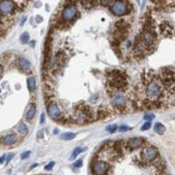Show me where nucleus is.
Returning a JSON list of instances; mask_svg holds the SVG:
<instances>
[{"label": "nucleus", "mask_w": 175, "mask_h": 175, "mask_svg": "<svg viewBox=\"0 0 175 175\" xmlns=\"http://www.w3.org/2000/svg\"><path fill=\"white\" fill-rule=\"evenodd\" d=\"M145 85V95H146V99L150 100L152 102L160 100L163 94V89H162V84L160 83L159 79L155 75L152 80L144 84Z\"/></svg>", "instance_id": "obj_1"}, {"label": "nucleus", "mask_w": 175, "mask_h": 175, "mask_svg": "<svg viewBox=\"0 0 175 175\" xmlns=\"http://www.w3.org/2000/svg\"><path fill=\"white\" fill-rule=\"evenodd\" d=\"M108 77V83L113 89L121 90V89H125L127 87L128 81L125 72L120 71V70H112L109 72Z\"/></svg>", "instance_id": "obj_2"}, {"label": "nucleus", "mask_w": 175, "mask_h": 175, "mask_svg": "<svg viewBox=\"0 0 175 175\" xmlns=\"http://www.w3.org/2000/svg\"><path fill=\"white\" fill-rule=\"evenodd\" d=\"M110 11L115 16H124L132 11V6L127 0H115L111 4Z\"/></svg>", "instance_id": "obj_3"}, {"label": "nucleus", "mask_w": 175, "mask_h": 175, "mask_svg": "<svg viewBox=\"0 0 175 175\" xmlns=\"http://www.w3.org/2000/svg\"><path fill=\"white\" fill-rule=\"evenodd\" d=\"M111 103L116 110L123 112L127 106V98L120 92H114L111 96Z\"/></svg>", "instance_id": "obj_4"}, {"label": "nucleus", "mask_w": 175, "mask_h": 175, "mask_svg": "<svg viewBox=\"0 0 175 175\" xmlns=\"http://www.w3.org/2000/svg\"><path fill=\"white\" fill-rule=\"evenodd\" d=\"M77 9L74 4H68L66 6L64 9H62L61 12V18L64 19L65 22L69 23V22H72L73 19L76 17L77 15Z\"/></svg>", "instance_id": "obj_5"}, {"label": "nucleus", "mask_w": 175, "mask_h": 175, "mask_svg": "<svg viewBox=\"0 0 175 175\" xmlns=\"http://www.w3.org/2000/svg\"><path fill=\"white\" fill-rule=\"evenodd\" d=\"M141 157L145 162H153L156 160L158 157V150L156 147L154 146H147L144 147L143 150L141 152Z\"/></svg>", "instance_id": "obj_6"}, {"label": "nucleus", "mask_w": 175, "mask_h": 175, "mask_svg": "<svg viewBox=\"0 0 175 175\" xmlns=\"http://www.w3.org/2000/svg\"><path fill=\"white\" fill-rule=\"evenodd\" d=\"M109 169H110V166H109L108 162L101 161V160L95 161L91 167L92 174L94 175H105L108 173Z\"/></svg>", "instance_id": "obj_7"}, {"label": "nucleus", "mask_w": 175, "mask_h": 175, "mask_svg": "<svg viewBox=\"0 0 175 175\" xmlns=\"http://www.w3.org/2000/svg\"><path fill=\"white\" fill-rule=\"evenodd\" d=\"M15 3L13 0H1L0 1V14L1 15H10L15 11Z\"/></svg>", "instance_id": "obj_8"}, {"label": "nucleus", "mask_w": 175, "mask_h": 175, "mask_svg": "<svg viewBox=\"0 0 175 175\" xmlns=\"http://www.w3.org/2000/svg\"><path fill=\"white\" fill-rule=\"evenodd\" d=\"M159 31L166 38H171L175 35V29L173 25L169 22H162L159 25Z\"/></svg>", "instance_id": "obj_9"}, {"label": "nucleus", "mask_w": 175, "mask_h": 175, "mask_svg": "<svg viewBox=\"0 0 175 175\" xmlns=\"http://www.w3.org/2000/svg\"><path fill=\"white\" fill-rule=\"evenodd\" d=\"M47 113L48 116L54 120H58L61 118V111L55 102H51L47 105Z\"/></svg>", "instance_id": "obj_10"}, {"label": "nucleus", "mask_w": 175, "mask_h": 175, "mask_svg": "<svg viewBox=\"0 0 175 175\" xmlns=\"http://www.w3.org/2000/svg\"><path fill=\"white\" fill-rule=\"evenodd\" d=\"M145 140L143 138H131L130 140H128L127 142V148L129 150H134V149H138V148H140L141 146H143V144H144Z\"/></svg>", "instance_id": "obj_11"}, {"label": "nucleus", "mask_w": 175, "mask_h": 175, "mask_svg": "<svg viewBox=\"0 0 175 175\" xmlns=\"http://www.w3.org/2000/svg\"><path fill=\"white\" fill-rule=\"evenodd\" d=\"M17 142V135L14 134V133H10V134L4 135L3 138L1 139V143L7 146H11V145H14Z\"/></svg>", "instance_id": "obj_12"}, {"label": "nucleus", "mask_w": 175, "mask_h": 175, "mask_svg": "<svg viewBox=\"0 0 175 175\" xmlns=\"http://www.w3.org/2000/svg\"><path fill=\"white\" fill-rule=\"evenodd\" d=\"M17 65H18L19 69L23 70V71H25V72H28V71H30V70H31V64L28 61L27 59H26V58H24V57H19L18 58V59H17Z\"/></svg>", "instance_id": "obj_13"}, {"label": "nucleus", "mask_w": 175, "mask_h": 175, "mask_svg": "<svg viewBox=\"0 0 175 175\" xmlns=\"http://www.w3.org/2000/svg\"><path fill=\"white\" fill-rule=\"evenodd\" d=\"M36 112H37V108H36V104L31 103L30 105L28 106V109H27V112H26L25 118H26V119H27L28 121H30L33 117H35Z\"/></svg>", "instance_id": "obj_14"}, {"label": "nucleus", "mask_w": 175, "mask_h": 175, "mask_svg": "<svg viewBox=\"0 0 175 175\" xmlns=\"http://www.w3.org/2000/svg\"><path fill=\"white\" fill-rule=\"evenodd\" d=\"M80 2H81L82 7H83L84 9L89 10V9H92L94 7L97 6L98 0H80Z\"/></svg>", "instance_id": "obj_15"}, {"label": "nucleus", "mask_w": 175, "mask_h": 175, "mask_svg": "<svg viewBox=\"0 0 175 175\" xmlns=\"http://www.w3.org/2000/svg\"><path fill=\"white\" fill-rule=\"evenodd\" d=\"M27 87H28V90L30 92H33L36 90L37 83H36V79L33 76H30L27 79Z\"/></svg>", "instance_id": "obj_16"}, {"label": "nucleus", "mask_w": 175, "mask_h": 175, "mask_svg": "<svg viewBox=\"0 0 175 175\" xmlns=\"http://www.w3.org/2000/svg\"><path fill=\"white\" fill-rule=\"evenodd\" d=\"M109 115H110V113H109V111L105 108H99L98 112H97V118L98 119H104Z\"/></svg>", "instance_id": "obj_17"}, {"label": "nucleus", "mask_w": 175, "mask_h": 175, "mask_svg": "<svg viewBox=\"0 0 175 175\" xmlns=\"http://www.w3.org/2000/svg\"><path fill=\"white\" fill-rule=\"evenodd\" d=\"M55 60H56V65H58L59 67H61L62 65H64L66 58H65V54L62 52H58L57 54H56V57H55Z\"/></svg>", "instance_id": "obj_18"}, {"label": "nucleus", "mask_w": 175, "mask_h": 175, "mask_svg": "<svg viewBox=\"0 0 175 175\" xmlns=\"http://www.w3.org/2000/svg\"><path fill=\"white\" fill-rule=\"evenodd\" d=\"M154 130H155V132L158 133V134H163L164 131H166V127H164L161 123H156L154 126Z\"/></svg>", "instance_id": "obj_19"}, {"label": "nucleus", "mask_w": 175, "mask_h": 175, "mask_svg": "<svg viewBox=\"0 0 175 175\" xmlns=\"http://www.w3.org/2000/svg\"><path fill=\"white\" fill-rule=\"evenodd\" d=\"M17 131H18L19 134L23 135V137H25V135L28 133V128L24 123H21L18 125V127H17Z\"/></svg>", "instance_id": "obj_20"}, {"label": "nucleus", "mask_w": 175, "mask_h": 175, "mask_svg": "<svg viewBox=\"0 0 175 175\" xmlns=\"http://www.w3.org/2000/svg\"><path fill=\"white\" fill-rule=\"evenodd\" d=\"M76 137V134L73 132H65L61 134V140H66V141H69V140H73V139Z\"/></svg>", "instance_id": "obj_21"}, {"label": "nucleus", "mask_w": 175, "mask_h": 175, "mask_svg": "<svg viewBox=\"0 0 175 175\" xmlns=\"http://www.w3.org/2000/svg\"><path fill=\"white\" fill-rule=\"evenodd\" d=\"M83 150H86V148H81V147H76L75 149L73 150V153H72L71 157H70V160H74L75 158H76L77 156H79L80 154H81Z\"/></svg>", "instance_id": "obj_22"}, {"label": "nucleus", "mask_w": 175, "mask_h": 175, "mask_svg": "<svg viewBox=\"0 0 175 175\" xmlns=\"http://www.w3.org/2000/svg\"><path fill=\"white\" fill-rule=\"evenodd\" d=\"M21 42L23 44H27L29 42V33L28 32H24L23 35L21 36Z\"/></svg>", "instance_id": "obj_23"}, {"label": "nucleus", "mask_w": 175, "mask_h": 175, "mask_svg": "<svg viewBox=\"0 0 175 175\" xmlns=\"http://www.w3.org/2000/svg\"><path fill=\"white\" fill-rule=\"evenodd\" d=\"M99 2H100L101 6H103V7H109V6H111V4L113 3L114 0H99Z\"/></svg>", "instance_id": "obj_24"}, {"label": "nucleus", "mask_w": 175, "mask_h": 175, "mask_svg": "<svg viewBox=\"0 0 175 175\" xmlns=\"http://www.w3.org/2000/svg\"><path fill=\"white\" fill-rule=\"evenodd\" d=\"M117 128H118L117 125H111V126H109V127H106V131L113 133V132H115V131L117 130Z\"/></svg>", "instance_id": "obj_25"}, {"label": "nucleus", "mask_w": 175, "mask_h": 175, "mask_svg": "<svg viewBox=\"0 0 175 175\" xmlns=\"http://www.w3.org/2000/svg\"><path fill=\"white\" fill-rule=\"evenodd\" d=\"M74 168H76V169H80V168H82L83 167V159H79V160H76V161L74 162Z\"/></svg>", "instance_id": "obj_26"}, {"label": "nucleus", "mask_w": 175, "mask_h": 175, "mask_svg": "<svg viewBox=\"0 0 175 175\" xmlns=\"http://www.w3.org/2000/svg\"><path fill=\"white\" fill-rule=\"evenodd\" d=\"M150 127H152V124H150V121H146V123H145L144 125H143L142 127H141V130H142V131L148 130Z\"/></svg>", "instance_id": "obj_27"}, {"label": "nucleus", "mask_w": 175, "mask_h": 175, "mask_svg": "<svg viewBox=\"0 0 175 175\" xmlns=\"http://www.w3.org/2000/svg\"><path fill=\"white\" fill-rule=\"evenodd\" d=\"M117 130L119 131V132H125V131L130 130V128L128 127V126H126V125H123V126H120V127H118Z\"/></svg>", "instance_id": "obj_28"}, {"label": "nucleus", "mask_w": 175, "mask_h": 175, "mask_svg": "<svg viewBox=\"0 0 175 175\" xmlns=\"http://www.w3.org/2000/svg\"><path fill=\"white\" fill-rule=\"evenodd\" d=\"M154 118H155V115H154V114H145V116H144V119L147 120V121L153 120Z\"/></svg>", "instance_id": "obj_29"}, {"label": "nucleus", "mask_w": 175, "mask_h": 175, "mask_svg": "<svg viewBox=\"0 0 175 175\" xmlns=\"http://www.w3.org/2000/svg\"><path fill=\"white\" fill-rule=\"evenodd\" d=\"M54 166H55V162H50L47 166L44 167V170H45V171H51V170L54 168Z\"/></svg>", "instance_id": "obj_30"}, {"label": "nucleus", "mask_w": 175, "mask_h": 175, "mask_svg": "<svg viewBox=\"0 0 175 175\" xmlns=\"http://www.w3.org/2000/svg\"><path fill=\"white\" fill-rule=\"evenodd\" d=\"M30 154H31V152H25V153H23V154L21 155V159H26V158H28L29 156H30Z\"/></svg>", "instance_id": "obj_31"}, {"label": "nucleus", "mask_w": 175, "mask_h": 175, "mask_svg": "<svg viewBox=\"0 0 175 175\" xmlns=\"http://www.w3.org/2000/svg\"><path fill=\"white\" fill-rule=\"evenodd\" d=\"M14 157V154H9V155H7V157H6V164H8L10 161H11V159L12 158Z\"/></svg>", "instance_id": "obj_32"}, {"label": "nucleus", "mask_w": 175, "mask_h": 175, "mask_svg": "<svg viewBox=\"0 0 175 175\" xmlns=\"http://www.w3.org/2000/svg\"><path fill=\"white\" fill-rule=\"evenodd\" d=\"M45 121V114L42 113L41 114V118H40V124H44Z\"/></svg>", "instance_id": "obj_33"}, {"label": "nucleus", "mask_w": 175, "mask_h": 175, "mask_svg": "<svg viewBox=\"0 0 175 175\" xmlns=\"http://www.w3.org/2000/svg\"><path fill=\"white\" fill-rule=\"evenodd\" d=\"M3 71H4V68L3 66H2L1 64H0V79L2 77V75H3Z\"/></svg>", "instance_id": "obj_34"}, {"label": "nucleus", "mask_w": 175, "mask_h": 175, "mask_svg": "<svg viewBox=\"0 0 175 175\" xmlns=\"http://www.w3.org/2000/svg\"><path fill=\"white\" fill-rule=\"evenodd\" d=\"M6 157H7V155H3L2 157H0V163H3V162L6 161Z\"/></svg>", "instance_id": "obj_35"}, {"label": "nucleus", "mask_w": 175, "mask_h": 175, "mask_svg": "<svg viewBox=\"0 0 175 175\" xmlns=\"http://www.w3.org/2000/svg\"><path fill=\"white\" fill-rule=\"evenodd\" d=\"M36 21H37V23H41V22H42L43 21V18L42 17H41V16H37V17H36Z\"/></svg>", "instance_id": "obj_36"}, {"label": "nucleus", "mask_w": 175, "mask_h": 175, "mask_svg": "<svg viewBox=\"0 0 175 175\" xmlns=\"http://www.w3.org/2000/svg\"><path fill=\"white\" fill-rule=\"evenodd\" d=\"M26 19H27V18H26V17H24L23 19H22V22H21V26H23V25H24V24H25Z\"/></svg>", "instance_id": "obj_37"}, {"label": "nucleus", "mask_w": 175, "mask_h": 175, "mask_svg": "<svg viewBox=\"0 0 175 175\" xmlns=\"http://www.w3.org/2000/svg\"><path fill=\"white\" fill-rule=\"evenodd\" d=\"M35 7H36V8H40V7H41V2H37V3L35 4Z\"/></svg>", "instance_id": "obj_38"}, {"label": "nucleus", "mask_w": 175, "mask_h": 175, "mask_svg": "<svg viewBox=\"0 0 175 175\" xmlns=\"http://www.w3.org/2000/svg\"><path fill=\"white\" fill-rule=\"evenodd\" d=\"M38 137L39 138H42L43 137V132H42V131H40V132L38 133Z\"/></svg>", "instance_id": "obj_39"}, {"label": "nucleus", "mask_w": 175, "mask_h": 175, "mask_svg": "<svg viewBox=\"0 0 175 175\" xmlns=\"http://www.w3.org/2000/svg\"><path fill=\"white\" fill-rule=\"evenodd\" d=\"M36 167H38V163H35V164H32V166L30 167V170H32L33 168H36Z\"/></svg>", "instance_id": "obj_40"}, {"label": "nucleus", "mask_w": 175, "mask_h": 175, "mask_svg": "<svg viewBox=\"0 0 175 175\" xmlns=\"http://www.w3.org/2000/svg\"><path fill=\"white\" fill-rule=\"evenodd\" d=\"M58 132H59V131H58V129H55V130H54V133H55V134H57Z\"/></svg>", "instance_id": "obj_41"}, {"label": "nucleus", "mask_w": 175, "mask_h": 175, "mask_svg": "<svg viewBox=\"0 0 175 175\" xmlns=\"http://www.w3.org/2000/svg\"><path fill=\"white\" fill-rule=\"evenodd\" d=\"M137 1H138V2H140V0H137Z\"/></svg>", "instance_id": "obj_42"}, {"label": "nucleus", "mask_w": 175, "mask_h": 175, "mask_svg": "<svg viewBox=\"0 0 175 175\" xmlns=\"http://www.w3.org/2000/svg\"><path fill=\"white\" fill-rule=\"evenodd\" d=\"M0 92H1V90H0Z\"/></svg>", "instance_id": "obj_43"}]
</instances>
